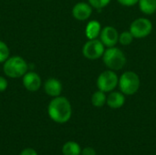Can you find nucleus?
I'll return each instance as SVG.
<instances>
[{
    "mask_svg": "<svg viewBox=\"0 0 156 155\" xmlns=\"http://www.w3.org/2000/svg\"><path fill=\"white\" fill-rule=\"evenodd\" d=\"M48 114L56 123L68 122L72 115V107L69 100L62 96L53 98L48 106Z\"/></svg>",
    "mask_w": 156,
    "mask_h": 155,
    "instance_id": "nucleus-1",
    "label": "nucleus"
},
{
    "mask_svg": "<svg viewBox=\"0 0 156 155\" xmlns=\"http://www.w3.org/2000/svg\"><path fill=\"white\" fill-rule=\"evenodd\" d=\"M3 71L5 76L11 79H18L28 71V65L22 57H9L4 62Z\"/></svg>",
    "mask_w": 156,
    "mask_h": 155,
    "instance_id": "nucleus-2",
    "label": "nucleus"
},
{
    "mask_svg": "<svg viewBox=\"0 0 156 155\" xmlns=\"http://www.w3.org/2000/svg\"><path fill=\"white\" fill-rule=\"evenodd\" d=\"M102 60L108 69L114 71L122 69L127 62L124 52L116 47L107 48L102 56Z\"/></svg>",
    "mask_w": 156,
    "mask_h": 155,
    "instance_id": "nucleus-3",
    "label": "nucleus"
},
{
    "mask_svg": "<svg viewBox=\"0 0 156 155\" xmlns=\"http://www.w3.org/2000/svg\"><path fill=\"white\" fill-rule=\"evenodd\" d=\"M118 86L120 88V91H122L125 96L134 95L141 86L140 77L134 71H125L119 78Z\"/></svg>",
    "mask_w": 156,
    "mask_h": 155,
    "instance_id": "nucleus-4",
    "label": "nucleus"
},
{
    "mask_svg": "<svg viewBox=\"0 0 156 155\" xmlns=\"http://www.w3.org/2000/svg\"><path fill=\"white\" fill-rule=\"evenodd\" d=\"M98 90L107 93L112 91L119 84V77L114 70L107 69L102 71L97 79Z\"/></svg>",
    "mask_w": 156,
    "mask_h": 155,
    "instance_id": "nucleus-5",
    "label": "nucleus"
},
{
    "mask_svg": "<svg viewBox=\"0 0 156 155\" xmlns=\"http://www.w3.org/2000/svg\"><path fill=\"white\" fill-rule=\"evenodd\" d=\"M134 38H144L153 31V23L149 18L139 17L131 23L130 29Z\"/></svg>",
    "mask_w": 156,
    "mask_h": 155,
    "instance_id": "nucleus-6",
    "label": "nucleus"
},
{
    "mask_svg": "<svg viewBox=\"0 0 156 155\" xmlns=\"http://www.w3.org/2000/svg\"><path fill=\"white\" fill-rule=\"evenodd\" d=\"M104 51L105 46L98 38L89 39L82 48L83 56L90 60H96L100 58H102Z\"/></svg>",
    "mask_w": 156,
    "mask_h": 155,
    "instance_id": "nucleus-7",
    "label": "nucleus"
},
{
    "mask_svg": "<svg viewBox=\"0 0 156 155\" xmlns=\"http://www.w3.org/2000/svg\"><path fill=\"white\" fill-rule=\"evenodd\" d=\"M119 36L120 34L115 27L112 26H107L101 28L100 34V40L106 48H112L115 47L119 42Z\"/></svg>",
    "mask_w": 156,
    "mask_h": 155,
    "instance_id": "nucleus-8",
    "label": "nucleus"
},
{
    "mask_svg": "<svg viewBox=\"0 0 156 155\" xmlns=\"http://www.w3.org/2000/svg\"><path fill=\"white\" fill-rule=\"evenodd\" d=\"M22 78H23L22 79L23 85L25 89L28 91L31 92L37 91L42 85V80L40 76L34 71H27Z\"/></svg>",
    "mask_w": 156,
    "mask_h": 155,
    "instance_id": "nucleus-9",
    "label": "nucleus"
},
{
    "mask_svg": "<svg viewBox=\"0 0 156 155\" xmlns=\"http://www.w3.org/2000/svg\"><path fill=\"white\" fill-rule=\"evenodd\" d=\"M92 14V6L89 3L79 2L72 8V16L79 21H85L90 17Z\"/></svg>",
    "mask_w": 156,
    "mask_h": 155,
    "instance_id": "nucleus-10",
    "label": "nucleus"
},
{
    "mask_svg": "<svg viewBox=\"0 0 156 155\" xmlns=\"http://www.w3.org/2000/svg\"><path fill=\"white\" fill-rule=\"evenodd\" d=\"M44 90L47 95L55 98L58 96H60L62 92V84L60 80L55 78L48 79L44 82Z\"/></svg>",
    "mask_w": 156,
    "mask_h": 155,
    "instance_id": "nucleus-11",
    "label": "nucleus"
},
{
    "mask_svg": "<svg viewBox=\"0 0 156 155\" xmlns=\"http://www.w3.org/2000/svg\"><path fill=\"white\" fill-rule=\"evenodd\" d=\"M126 98L125 95L122 91H111L107 96L106 104L113 110H117L122 108L125 103Z\"/></svg>",
    "mask_w": 156,
    "mask_h": 155,
    "instance_id": "nucleus-12",
    "label": "nucleus"
},
{
    "mask_svg": "<svg viewBox=\"0 0 156 155\" xmlns=\"http://www.w3.org/2000/svg\"><path fill=\"white\" fill-rule=\"evenodd\" d=\"M101 31V23L97 20H90L85 27V35L88 39H95L100 37Z\"/></svg>",
    "mask_w": 156,
    "mask_h": 155,
    "instance_id": "nucleus-13",
    "label": "nucleus"
},
{
    "mask_svg": "<svg viewBox=\"0 0 156 155\" xmlns=\"http://www.w3.org/2000/svg\"><path fill=\"white\" fill-rule=\"evenodd\" d=\"M81 150L82 149L78 143L69 141L64 143L61 152L63 155H81Z\"/></svg>",
    "mask_w": 156,
    "mask_h": 155,
    "instance_id": "nucleus-14",
    "label": "nucleus"
},
{
    "mask_svg": "<svg viewBox=\"0 0 156 155\" xmlns=\"http://www.w3.org/2000/svg\"><path fill=\"white\" fill-rule=\"evenodd\" d=\"M140 11L144 15H153L156 12V0H139Z\"/></svg>",
    "mask_w": 156,
    "mask_h": 155,
    "instance_id": "nucleus-15",
    "label": "nucleus"
},
{
    "mask_svg": "<svg viewBox=\"0 0 156 155\" xmlns=\"http://www.w3.org/2000/svg\"><path fill=\"white\" fill-rule=\"evenodd\" d=\"M91 104L96 107V108H101L106 104V100H107V96L106 93L98 90L97 91H95L92 96H91Z\"/></svg>",
    "mask_w": 156,
    "mask_h": 155,
    "instance_id": "nucleus-16",
    "label": "nucleus"
},
{
    "mask_svg": "<svg viewBox=\"0 0 156 155\" xmlns=\"http://www.w3.org/2000/svg\"><path fill=\"white\" fill-rule=\"evenodd\" d=\"M134 37L131 33V31H123L119 36V43L122 46H129L133 43Z\"/></svg>",
    "mask_w": 156,
    "mask_h": 155,
    "instance_id": "nucleus-17",
    "label": "nucleus"
},
{
    "mask_svg": "<svg viewBox=\"0 0 156 155\" xmlns=\"http://www.w3.org/2000/svg\"><path fill=\"white\" fill-rule=\"evenodd\" d=\"M9 48L2 40H0V63H4L9 58Z\"/></svg>",
    "mask_w": 156,
    "mask_h": 155,
    "instance_id": "nucleus-18",
    "label": "nucleus"
},
{
    "mask_svg": "<svg viewBox=\"0 0 156 155\" xmlns=\"http://www.w3.org/2000/svg\"><path fill=\"white\" fill-rule=\"evenodd\" d=\"M112 0H88L89 4L92 6V8L102 9L107 6Z\"/></svg>",
    "mask_w": 156,
    "mask_h": 155,
    "instance_id": "nucleus-19",
    "label": "nucleus"
},
{
    "mask_svg": "<svg viewBox=\"0 0 156 155\" xmlns=\"http://www.w3.org/2000/svg\"><path fill=\"white\" fill-rule=\"evenodd\" d=\"M117 2L124 6H133L138 4L139 0H117Z\"/></svg>",
    "mask_w": 156,
    "mask_h": 155,
    "instance_id": "nucleus-20",
    "label": "nucleus"
},
{
    "mask_svg": "<svg viewBox=\"0 0 156 155\" xmlns=\"http://www.w3.org/2000/svg\"><path fill=\"white\" fill-rule=\"evenodd\" d=\"M81 155H97V153L92 147H85L81 150Z\"/></svg>",
    "mask_w": 156,
    "mask_h": 155,
    "instance_id": "nucleus-21",
    "label": "nucleus"
},
{
    "mask_svg": "<svg viewBox=\"0 0 156 155\" xmlns=\"http://www.w3.org/2000/svg\"><path fill=\"white\" fill-rule=\"evenodd\" d=\"M7 86H8V83H7L6 79L0 76V92L5 91L7 89Z\"/></svg>",
    "mask_w": 156,
    "mask_h": 155,
    "instance_id": "nucleus-22",
    "label": "nucleus"
},
{
    "mask_svg": "<svg viewBox=\"0 0 156 155\" xmlns=\"http://www.w3.org/2000/svg\"><path fill=\"white\" fill-rule=\"evenodd\" d=\"M19 155H37V153L33 148H26L23 151H21Z\"/></svg>",
    "mask_w": 156,
    "mask_h": 155,
    "instance_id": "nucleus-23",
    "label": "nucleus"
}]
</instances>
